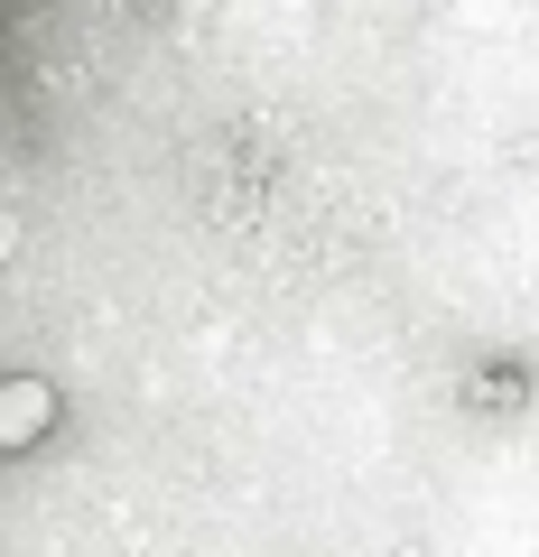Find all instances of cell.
I'll return each instance as SVG.
<instances>
[{
    "instance_id": "obj_1",
    "label": "cell",
    "mask_w": 539,
    "mask_h": 557,
    "mask_svg": "<svg viewBox=\"0 0 539 557\" xmlns=\"http://www.w3.org/2000/svg\"><path fill=\"white\" fill-rule=\"evenodd\" d=\"M38 418H47V391H0V446H10V437H28Z\"/></svg>"
}]
</instances>
